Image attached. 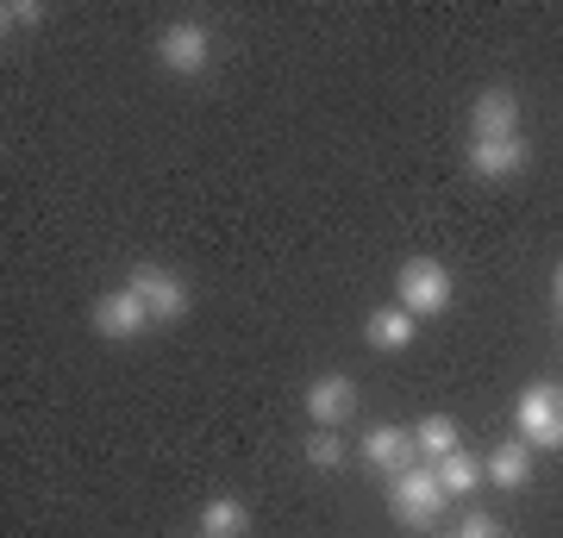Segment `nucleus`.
I'll return each instance as SVG.
<instances>
[{"label":"nucleus","mask_w":563,"mask_h":538,"mask_svg":"<svg viewBox=\"0 0 563 538\" xmlns=\"http://www.w3.org/2000/svg\"><path fill=\"white\" fill-rule=\"evenodd\" d=\"M514 426H520L526 444H544V451H563V388L558 382H532L514 407Z\"/></svg>","instance_id":"obj_3"},{"label":"nucleus","mask_w":563,"mask_h":538,"mask_svg":"<svg viewBox=\"0 0 563 538\" xmlns=\"http://www.w3.org/2000/svg\"><path fill=\"white\" fill-rule=\"evenodd\" d=\"M470 132L476 139H520V95L514 88H483L470 107Z\"/></svg>","instance_id":"obj_9"},{"label":"nucleus","mask_w":563,"mask_h":538,"mask_svg":"<svg viewBox=\"0 0 563 538\" xmlns=\"http://www.w3.org/2000/svg\"><path fill=\"white\" fill-rule=\"evenodd\" d=\"M201 538H251V507L232 495H213L201 507Z\"/></svg>","instance_id":"obj_13"},{"label":"nucleus","mask_w":563,"mask_h":538,"mask_svg":"<svg viewBox=\"0 0 563 538\" xmlns=\"http://www.w3.org/2000/svg\"><path fill=\"white\" fill-rule=\"evenodd\" d=\"M195 538H201V532H195Z\"/></svg>","instance_id":"obj_20"},{"label":"nucleus","mask_w":563,"mask_h":538,"mask_svg":"<svg viewBox=\"0 0 563 538\" xmlns=\"http://www.w3.org/2000/svg\"><path fill=\"white\" fill-rule=\"evenodd\" d=\"M413 326H420V319L407 314V307H376V314L363 319V339L376 344L383 358H395V351H407V344H413Z\"/></svg>","instance_id":"obj_11"},{"label":"nucleus","mask_w":563,"mask_h":538,"mask_svg":"<svg viewBox=\"0 0 563 538\" xmlns=\"http://www.w3.org/2000/svg\"><path fill=\"white\" fill-rule=\"evenodd\" d=\"M444 482H439V470H432V463H413V470H407V476H395L388 482V507H395V519H401L407 532H432V526H439L444 519Z\"/></svg>","instance_id":"obj_1"},{"label":"nucleus","mask_w":563,"mask_h":538,"mask_svg":"<svg viewBox=\"0 0 563 538\" xmlns=\"http://www.w3.org/2000/svg\"><path fill=\"white\" fill-rule=\"evenodd\" d=\"M95 332L101 339H113V344H132V339H144V326H151V307H144L132 288H107L101 300H95Z\"/></svg>","instance_id":"obj_5"},{"label":"nucleus","mask_w":563,"mask_h":538,"mask_svg":"<svg viewBox=\"0 0 563 538\" xmlns=\"http://www.w3.org/2000/svg\"><path fill=\"white\" fill-rule=\"evenodd\" d=\"M395 307H407L413 319H432L451 307V270L439 257H407L395 270Z\"/></svg>","instance_id":"obj_2"},{"label":"nucleus","mask_w":563,"mask_h":538,"mask_svg":"<svg viewBox=\"0 0 563 538\" xmlns=\"http://www.w3.org/2000/svg\"><path fill=\"white\" fill-rule=\"evenodd\" d=\"M413 444H420V458H451V451H463V432H457V419L451 414H426L420 426H413Z\"/></svg>","instance_id":"obj_14"},{"label":"nucleus","mask_w":563,"mask_h":538,"mask_svg":"<svg viewBox=\"0 0 563 538\" xmlns=\"http://www.w3.org/2000/svg\"><path fill=\"white\" fill-rule=\"evenodd\" d=\"M432 470H439V482H444V495H470V488H476V482L488 476L483 463L470 458V451H451V458H439L432 463Z\"/></svg>","instance_id":"obj_15"},{"label":"nucleus","mask_w":563,"mask_h":538,"mask_svg":"<svg viewBox=\"0 0 563 538\" xmlns=\"http://www.w3.org/2000/svg\"><path fill=\"white\" fill-rule=\"evenodd\" d=\"M357 414V382L351 376H313V388H307V419L320 426V432H339L344 419Z\"/></svg>","instance_id":"obj_7"},{"label":"nucleus","mask_w":563,"mask_h":538,"mask_svg":"<svg viewBox=\"0 0 563 538\" xmlns=\"http://www.w3.org/2000/svg\"><path fill=\"white\" fill-rule=\"evenodd\" d=\"M483 470H488V482H495V488H526V482H532V444H526V439L495 444V458H488Z\"/></svg>","instance_id":"obj_12"},{"label":"nucleus","mask_w":563,"mask_h":538,"mask_svg":"<svg viewBox=\"0 0 563 538\" xmlns=\"http://www.w3.org/2000/svg\"><path fill=\"white\" fill-rule=\"evenodd\" d=\"M157 63H163V69H176V76H201L207 63H213V25L169 20L157 32Z\"/></svg>","instance_id":"obj_4"},{"label":"nucleus","mask_w":563,"mask_h":538,"mask_svg":"<svg viewBox=\"0 0 563 538\" xmlns=\"http://www.w3.org/2000/svg\"><path fill=\"white\" fill-rule=\"evenodd\" d=\"M125 288L151 307V319H181L188 314V282H181L176 270H163V263H139Z\"/></svg>","instance_id":"obj_6"},{"label":"nucleus","mask_w":563,"mask_h":538,"mask_svg":"<svg viewBox=\"0 0 563 538\" xmlns=\"http://www.w3.org/2000/svg\"><path fill=\"white\" fill-rule=\"evenodd\" d=\"M344 458H351V451H344L339 432H320V439H307V463H313V470H344Z\"/></svg>","instance_id":"obj_16"},{"label":"nucleus","mask_w":563,"mask_h":538,"mask_svg":"<svg viewBox=\"0 0 563 538\" xmlns=\"http://www.w3.org/2000/svg\"><path fill=\"white\" fill-rule=\"evenodd\" d=\"M413 458H420L413 426H369V432H363V463H376L388 482L407 476V470H413Z\"/></svg>","instance_id":"obj_8"},{"label":"nucleus","mask_w":563,"mask_h":538,"mask_svg":"<svg viewBox=\"0 0 563 538\" xmlns=\"http://www.w3.org/2000/svg\"><path fill=\"white\" fill-rule=\"evenodd\" d=\"M0 20H7V32H13V25H38V20H44V7H32V0H20V7H7Z\"/></svg>","instance_id":"obj_18"},{"label":"nucleus","mask_w":563,"mask_h":538,"mask_svg":"<svg viewBox=\"0 0 563 538\" xmlns=\"http://www.w3.org/2000/svg\"><path fill=\"white\" fill-rule=\"evenodd\" d=\"M470 169L483 182H514L526 169V139H476L470 144Z\"/></svg>","instance_id":"obj_10"},{"label":"nucleus","mask_w":563,"mask_h":538,"mask_svg":"<svg viewBox=\"0 0 563 538\" xmlns=\"http://www.w3.org/2000/svg\"><path fill=\"white\" fill-rule=\"evenodd\" d=\"M551 288H558V307H563V263H558V276H551Z\"/></svg>","instance_id":"obj_19"},{"label":"nucleus","mask_w":563,"mask_h":538,"mask_svg":"<svg viewBox=\"0 0 563 538\" xmlns=\"http://www.w3.org/2000/svg\"><path fill=\"white\" fill-rule=\"evenodd\" d=\"M457 538H507V532H501V519H488V514H463Z\"/></svg>","instance_id":"obj_17"}]
</instances>
